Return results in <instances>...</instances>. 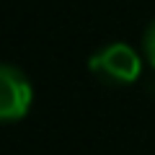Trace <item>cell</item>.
Here are the masks:
<instances>
[{
	"label": "cell",
	"mask_w": 155,
	"mask_h": 155,
	"mask_svg": "<svg viewBox=\"0 0 155 155\" xmlns=\"http://www.w3.org/2000/svg\"><path fill=\"white\" fill-rule=\"evenodd\" d=\"M34 91L18 67L0 62V122H18L31 109Z\"/></svg>",
	"instance_id": "cell-2"
},
{
	"label": "cell",
	"mask_w": 155,
	"mask_h": 155,
	"mask_svg": "<svg viewBox=\"0 0 155 155\" xmlns=\"http://www.w3.org/2000/svg\"><path fill=\"white\" fill-rule=\"evenodd\" d=\"M142 52L147 57V62L155 67V21L145 28V36H142Z\"/></svg>",
	"instance_id": "cell-3"
},
{
	"label": "cell",
	"mask_w": 155,
	"mask_h": 155,
	"mask_svg": "<svg viewBox=\"0 0 155 155\" xmlns=\"http://www.w3.org/2000/svg\"><path fill=\"white\" fill-rule=\"evenodd\" d=\"M88 67L98 80L109 85H127L134 83L142 72V60L129 44H106L88 60Z\"/></svg>",
	"instance_id": "cell-1"
}]
</instances>
